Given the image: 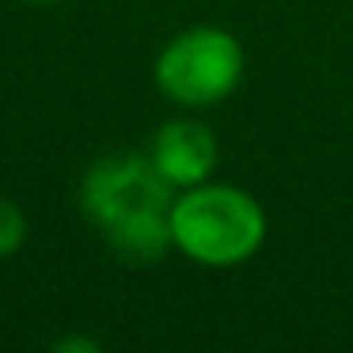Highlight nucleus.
<instances>
[{
	"instance_id": "obj_1",
	"label": "nucleus",
	"mask_w": 353,
	"mask_h": 353,
	"mask_svg": "<svg viewBox=\"0 0 353 353\" xmlns=\"http://www.w3.org/2000/svg\"><path fill=\"white\" fill-rule=\"evenodd\" d=\"M175 186L148 152H107L80 179V209L122 262L148 266L171 251Z\"/></svg>"
},
{
	"instance_id": "obj_2",
	"label": "nucleus",
	"mask_w": 353,
	"mask_h": 353,
	"mask_svg": "<svg viewBox=\"0 0 353 353\" xmlns=\"http://www.w3.org/2000/svg\"><path fill=\"white\" fill-rule=\"evenodd\" d=\"M266 209L251 190L232 183L186 186L171 201V247L205 270L251 262L266 243Z\"/></svg>"
},
{
	"instance_id": "obj_3",
	"label": "nucleus",
	"mask_w": 353,
	"mask_h": 353,
	"mask_svg": "<svg viewBox=\"0 0 353 353\" xmlns=\"http://www.w3.org/2000/svg\"><path fill=\"white\" fill-rule=\"evenodd\" d=\"M243 69L247 57L236 34L213 23H198L163 42L152 65V80L175 107L201 110L228 99L243 84Z\"/></svg>"
},
{
	"instance_id": "obj_4",
	"label": "nucleus",
	"mask_w": 353,
	"mask_h": 353,
	"mask_svg": "<svg viewBox=\"0 0 353 353\" xmlns=\"http://www.w3.org/2000/svg\"><path fill=\"white\" fill-rule=\"evenodd\" d=\"M148 160L156 163V171H160L175 190L198 186V183H205V179H213L216 160H221L216 133L209 130L201 118H190V114L168 118V122L152 133Z\"/></svg>"
},
{
	"instance_id": "obj_5",
	"label": "nucleus",
	"mask_w": 353,
	"mask_h": 353,
	"mask_svg": "<svg viewBox=\"0 0 353 353\" xmlns=\"http://www.w3.org/2000/svg\"><path fill=\"white\" fill-rule=\"evenodd\" d=\"M23 239H27V216H23V209H19L12 198H4V194H0V262L12 259V254L23 247Z\"/></svg>"
},
{
	"instance_id": "obj_6",
	"label": "nucleus",
	"mask_w": 353,
	"mask_h": 353,
	"mask_svg": "<svg viewBox=\"0 0 353 353\" xmlns=\"http://www.w3.org/2000/svg\"><path fill=\"white\" fill-rule=\"evenodd\" d=\"M57 350H99V345L88 338H69V342H57Z\"/></svg>"
},
{
	"instance_id": "obj_7",
	"label": "nucleus",
	"mask_w": 353,
	"mask_h": 353,
	"mask_svg": "<svg viewBox=\"0 0 353 353\" xmlns=\"http://www.w3.org/2000/svg\"><path fill=\"white\" fill-rule=\"evenodd\" d=\"M27 4H61V0H27Z\"/></svg>"
}]
</instances>
